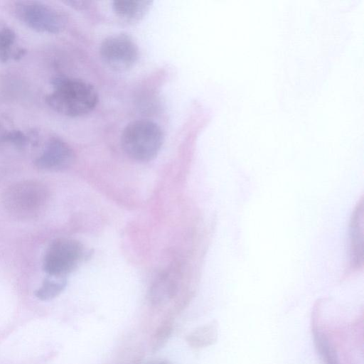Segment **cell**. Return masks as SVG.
<instances>
[{
    "mask_svg": "<svg viewBox=\"0 0 364 364\" xmlns=\"http://www.w3.org/2000/svg\"><path fill=\"white\" fill-rule=\"evenodd\" d=\"M52 91L46 104L55 112L71 117L83 116L96 107L98 95L95 87L83 80L57 76L51 80Z\"/></svg>",
    "mask_w": 364,
    "mask_h": 364,
    "instance_id": "1",
    "label": "cell"
},
{
    "mask_svg": "<svg viewBox=\"0 0 364 364\" xmlns=\"http://www.w3.org/2000/svg\"><path fill=\"white\" fill-rule=\"evenodd\" d=\"M49 190L43 183L24 180L9 186L3 193L1 200L6 210L19 219L38 216L47 207Z\"/></svg>",
    "mask_w": 364,
    "mask_h": 364,
    "instance_id": "2",
    "label": "cell"
},
{
    "mask_svg": "<svg viewBox=\"0 0 364 364\" xmlns=\"http://www.w3.org/2000/svg\"><path fill=\"white\" fill-rule=\"evenodd\" d=\"M164 141L161 129L155 122L136 120L124 129L121 144L124 152L139 161H149L159 152Z\"/></svg>",
    "mask_w": 364,
    "mask_h": 364,
    "instance_id": "3",
    "label": "cell"
},
{
    "mask_svg": "<svg viewBox=\"0 0 364 364\" xmlns=\"http://www.w3.org/2000/svg\"><path fill=\"white\" fill-rule=\"evenodd\" d=\"M12 10L21 22L37 32L58 33L65 26V17L58 10L42 1H15Z\"/></svg>",
    "mask_w": 364,
    "mask_h": 364,
    "instance_id": "4",
    "label": "cell"
},
{
    "mask_svg": "<svg viewBox=\"0 0 364 364\" xmlns=\"http://www.w3.org/2000/svg\"><path fill=\"white\" fill-rule=\"evenodd\" d=\"M82 244L74 239L58 238L48 246L43 267L48 275L65 277L75 269L82 259Z\"/></svg>",
    "mask_w": 364,
    "mask_h": 364,
    "instance_id": "5",
    "label": "cell"
},
{
    "mask_svg": "<svg viewBox=\"0 0 364 364\" xmlns=\"http://www.w3.org/2000/svg\"><path fill=\"white\" fill-rule=\"evenodd\" d=\"M100 53L105 65L118 72L132 68L139 57L136 44L126 33H116L105 38L100 45Z\"/></svg>",
    "mask_w": 364,
    "mask_h": 364,
    "instance_id": "6",
    "label": "cell"
},
{
    "mask_svg": "<svg viewBox=\"0 0 364 364\" xmlns=\"http://www.w3.org/2000/svg\"><path fill=\"white\" fill-rule=\"evenodd\" d=\"M75 159L70 145L58 136H50L34 161L35 166L46 171H60L70 167Z\"/></svg>",
    "mask_w": 364,
    "mask_h": 364,
    "instance_id": "7",
    "label": "cell"
},
{
    "mask_svg": "<svg viewBox=\"0 0 364 364\" xmlns=\"http://www.w3.org/2000/svg\"><path fill=\"white\" fill-rule=\"evenodd\" d=\"M26 53V50L19 45L14 30L6 23L0 21V62L18 60Z\"/></svg>",
    "mask_w": 364,
    "mask_h": 364,
    "instance_id": "8",
    "label": "cell"
},
{
    "mask_svg": "<svg viewBox=\"0 0 364 364\" xmlns=\"http://www.w3.org/2000/svg\"><path fill=\"white\" fill-rule=\"evenodd\" d=\"M151 4L152 1L145 0H116L112 3V9L120 18L136 21L146 15Z\"/></svg>",
    "mask_w": 364,
    "mask_h": 364,
    "instance_id": "9",
    "label": "cell"
},
{
    "mask_svg": "<svg viewBox=\"0 0 364 364\" xmlns=\"http://www.w3.org/2000/svg\"><path fill=\"white\" fill-rule=\"evenodd\" d=\"M38 143V134L35 132L26 133L20 129H8L0 122V144H9L18 149H24L28 144Z\"/></svg>",
    "mask_w": 364,
    "mask_h": 364,
    "instance_id": "10",
    "label": "cell"
},
{
    "mask_svg": "<svg viewBox=\"0 0 364 364\" xmlns=\"http://www.w3.org/2000/svg\"><path fill=\"white\" fill-rule=\"evenodd\" d=\"M66 283L65 277L47 274L41 285L35 291V295L42 301L53 299L63 291Z\"/></svg>",
    "mask_w": 364,
    "mask_h": 364,
    "instance_id": "11",
    "label": "cell"
},
{
    "mask_svg": "<svg viewBox=\"0 0 364 364\" xmlns=\"http://www.w3.org/2000/svg\"><path fill=\"white\" fill-rule=\"evenodd\" d=\"M218 331L215 325L200 327L189 336L188 342L193 346L203 347L213 344L217 340Z\"/></svg>",
    "mask_w": 364,
    "mask_h": 364,
    "instance_id": "12",
    "label": "cell"
},
{
    "mask_svg": "<svg viewBox=\"0 0 364 364\" xmlns=\"http://www.w3.org/2000/svg\"><path fill=\"white\" fill-rule=\"evenodd\" d=\"M323 359L326 364H338L336 351L333 348H331L326 355L323 357Z\"/></svg>",
    "mask_w": 364,
    "mask_h": 364,
    "instance_id": "13",
    "label": "cell"
}]
</instances>
